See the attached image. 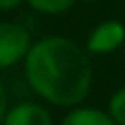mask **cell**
Segmentation results:
<instances>
[{
  "instance_id": "6da1fadb",
  "label": "cell",
  "mask_w": 125,
  "mask_h": 125,
  "mask_svg": "<svg viewBox=\"0 0 125 125\" xmlns=\"http://www.w3.org/2000/svg\"><path fill=\"white\" fill-rule=\"evenodd\" d=\"M22 64L31 90L55 108L81 105L94 83L92 55L66 35L35 40Z\"/></svg>"
},
{
  "instance_id": "7a4b0ae2",
  "label": "cell",
  "mask_w": 125,
  "mask_h": 125,
  "mask_svg": "<svg viewBox=\"0 0 125 125\" xmlns=\"http://www.w3.org/2000/svg\"><path fill=\"white\" fill-rule=\"evenodd\" d=\"M33 46L31 31L18 22H0V70L24 62Z\"/></svg>"
},
{
  "instance_id": "3957f363",
  "label": "cell",
  "mask_w": 125,
  "mask_h": 125,
  "mask_svg": "<svg viewBox=\"0 0 125 125\" xmlns=\"http://www.w3.org/2000/svg\"><path fill=\"white\" fill-rule=\"evenodd\" d=\"M123 44H125V24L121 20L112 18V20H103L97 26H92L83 46L90 55H110V53H116Z\"/></svg>"
},
{
  "instance_id": "277c9868",
  "label": "cell",
  "mask_w": 125,
  "mask_h": 125,
  "mask_svg": "<svg viewBox=\"0 0 125 125\" xmlns=\"http://www.w3.org/2000/svg\"><path fill=\"white\" fill-rule=\"evenodd\" d=\"M2 125H55L46 105L35 101H20L9 108Z\"/></svg>"
},
{
  "instance_id": "5b68a950",
  "label": "cell",
  "mask_w": 125,
  "mask_h": 125,
  "mask_svg": "<svg viewBox=\"0 0 125 125\" xmlns=\"http://www.w3.org/2000/svg\"><path fill=\"white\" fill-rule=\"evenodd\" d=\"M59 125H116V121L108 114V110L81 103L77 108H70L62 116Z\"/></svg>"
},
{
  "instance_id": "8992f818",
  "label": "cell",
  "mask_w": 125,
  "mask_h": 125,
  "mask_svg": "<svg viewBox=\"0 0 125 125\" xmlns=\"http://www.w3.org/2000/svg\"><path fill=\"white\" fill-rule=\"evenodd\" d=\"M79 0H26V4L44 15H62L66 11H70Z\"/></svg>"
},
{
  "instance_id": "52a82bcc",
  "label": "cell",
  "mask_w": 125,
  "mask_h": 125,
  "mask_svg": "<svg viewBox=\"0 0 125 125\" xmlns=\"http://www.w3.org/2000/svg\"><path fill=\"white\" fill-rule=\"evenodd\" d=\"M108 114L116 121V125H125V86L116 88L112 92V97L108 99V105H105Z\"/></svg>"
},
{
  "instance_id": "ba28073f",
  "label": "cell",
  "mask_w": 125,
  "mask_h": 125,
  "mask_svg": "<svg viewBox=\"0 0 125 125\" xmlns=\"http://www.w3.org/2000/svg\"><path fill=\"white\" fill-rule=\"evenodd\" d=\"M9 94H7V88L2 86V81H0V125L4 123V116H7V112H9Z\"/></svg>"
},
{
  "instance_id": "9c48e42d",
  "label": "cell",
  "mask_w": 125,
  "mask_h": 125,
  "mask_svg": "<svg viewBox=\"0 0 125 125\" xmlns=\"http://www.w3.org/2000/svg\"><path fill=\"white\" fill-rule=\"evenodd\" d=\"M26 0H0V11H13Z\"/></svg>"
},
{
  "instance_id": "30bf717a",
  "label": "cell",
  "mask_w": 125,
  "mask_h": 125,
  "mask_svg": "<svg viewBox=\"0 0 125 125\" xmlns=\"http://www.w3.org/2000/svg\"><path fill=\"white\" fill-rule=\"evenodd\" d=\"M83 2H97V0H83Z\"/></svg>"
}]
</instances>
